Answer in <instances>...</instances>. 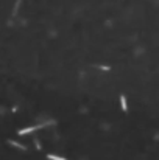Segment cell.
<instances>
[{
  "instance_id": "6da1fadb",
  "label": "cell",
  "mask_w": 159,
  "mask_h": 160,
  "mask_svg": "<svg viewBox=\"0 0 159 160\" xmlns=\"http://www.w3.org/2000/svg\"><path fill=\"white\" fill-rule=\"evenodd\" d=\"M41 128H42V124H38V126H30V128H27V129H20L19 134L20 135H25V134H28V132H33V131H36V129H41Z\"/></svg>"
},
{
  "instance_id": "7a4b0ae2",
  "label": "cell",
  "mask_w": 159,
  "mask_h": 160,
  "mask_svg": "<svg viewBox=\"0 0 159 160\" xmlns=\"http://www.w3.org/2000/svg\"><path fill=\"white\" fill-rule=\"evenodd\" d=\"M120 103H122V109L125 110H128V104H126V98H125V95H120Z\"/></svg>"
},
{
  "instance_id": "3957f363",
  "label": "cell",
  "mask_w": 159,
  "mask_h": 160,
  "mask_svg": "<svg viewBox=\"0 0 159 160\" xmlns=\"http://www.w3.org/2000/svg\"><path fill=\"white\" fill-rule=\"evenodd\" d=\"M8 143H10V145H13V146H16V148H19V149H22V151H25V149H27L24 145H20V143H17V142H13V140H10Z\"/></svg>"
},
{
  "instance_id": "277c9868",
  "label": "cell",
  "mask_w": 159,
  "mask_h": 160,
  "mask_svg": "<svg viewBox=\"0 0 159 160\" xmlns=\"http://www.w3.org/2000/svg\"><path fill=\"white\" fill-rule=\"evenodd\" d=\"M47 159H50V160H66L64 157H59V156H55V154H48Z\"/></svg>"
},
{
  "instance_id": "5b68a950",
  "label": "cell",
  "mask_w": 159,
  "mask_h": 160,
  "mask_svg": "<svg viewBox=\"0 0 159 160\" xmlns=\"http://www.w3.org/2000/svg\"><path fill=\"white\" fill-rule=\"evenodd\" d=\"M19 6H20V0H17V3H16V8H14V12H13V14H17V11H19Z\"/></svg>"
}]
</instances>
